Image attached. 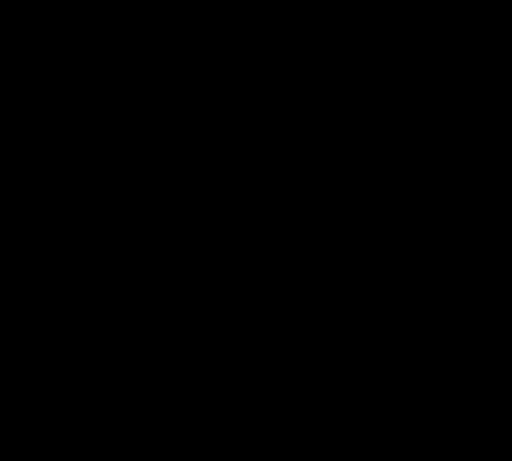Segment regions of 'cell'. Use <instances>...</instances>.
<instances>
[]
</instances>
